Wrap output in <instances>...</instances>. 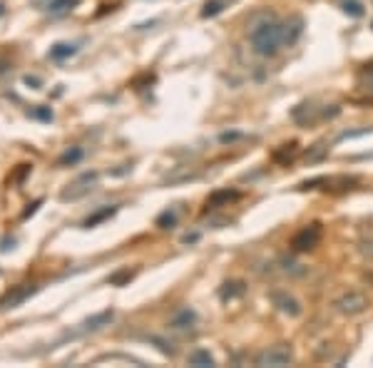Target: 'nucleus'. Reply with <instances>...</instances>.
Instances as JSON below:
<instances>
[{
	"label": "nucleus",
	"mask_w": 373,
	"mask_h": 368,
	"mask_svg": "<svg viewBox=\"0 0 373 368\" xmlns=\"http://www.w3.org/2000/svg\"><path fill=\"white\" fill-rule=\"evenodd\" d=\"M249 42L254 48L256 55L261 58H274L281 45H286V33H284V20H279L276 15H259L249 28Z\"/></svg>",
	"instance_id": "nucleus-1"
},
{
	"label": "nucleus",
	"mask_w": 373,
	"mask_h": 368,
	"mask_svg": "<svg viewBox=\"0 0 373 368\" xmlns=\"http://www.w3.org/2000/svg\"><path fill=\"white\" fill-rule=\"evenodd\" d=\"M291 361H294V351H291V346L276 344V346L264 349L261 353H256L254 366H259V368H284V366H289Z\"/></svg>",
	"instance_id": "nucleus-2"
},
{
	"label": "nucleus",
	"mask_w": 373,
	"mask_h": 368,
	"mask_svg": "<svg viewBox=\"0 0 373 368\" xmlns=\"http://www.w3.org/2000/svg\"><path fill=\"white\" fill-rule=\"evenodd\" d=\"M368 306H371V301H368L366 294L358 291V289L344 291V294L333 301V309H336L341 316H358V314H363Z\"/></svg>",
	"instance_id": "nucleus-3"
},
{
	"label": "nucleus",
	"mask_w": 373,
	"mask_h": 368,
	"mask_svg": "<svg viewBox=\"0 0 373 368\" xmlns=\"http://www.w3.org/2000/svg\"><path fill=\"white\" fill-rule=\"evenodd\" d=\"M321 234H324V229H321V224H308V226H304V229H299L297 234H294V239H291V249L294 251H311V249H316L319 246V242H321Z\"/></svg>",
	"instance_id": "nucleus-4"
},
{
	"label": "nucleus",
	"mask_w": 373,
	"mask_h": 368,
	"mask_svg": "<svg viewBox=\"0 0 373 368\" xmlns=\"http://www.w3.org/2000/svg\"><path fill=\"white\" fill-rule=\"evenodd\" d=\"M95 182H97V172L83 174V177H77L75 182H72L70 187H67V190L60 194V199H63V202H75V199H80V196L88 194V192L95 187Z\"/></svg>",
	"instance_id": "nucleus-5"
},
{
	"label": "nucleus",
	"mask_w": 373,
	"mask_h": 368,
	"mask_svg": "<svg viewBox=\"0 0 373 368\" xmlns=\"http://www.w3.org/2000/svg\"><path fill=\"white\" fill-rule=\"evenodd\" d=\"M269 299H272V303L276 306V311H281V314L291 316V319H297V316H301V303H299L297 296H291L289 291H272L269 294Z\"/></svg>",
	"instance_id": "nucleus-6"
},
{
	"label": "nucleus",
	"mask_w": 373,
	"mask_h": 368,
	"mask_svg": "<svg viewBox=\"0 0 373 368\" xmlns=\"http://www.w3.org/2000/svg\"><path fill=\"white\" fill-rule=\"evenodd\" d=\"M35 294V286L33 284H23L18 286V289H13L10 294H8L3 301H0V309H15V306H20V303L25 301V299H30Z\"/></svg>",
	"instance_id": "nucleus-7"
},
{
	"label": "nucleus",
	"mask_w": 373,
	"mask_h": 368,
	"mask_svg": "<svg viewBox=\"0 0 373 368\" xmlns=\"http://www.w3.org/2000/svg\"><path fill=\"white\" fill-rule=\"evenodd\" d=\"M197 324V311L194 309H179L177 314L172 316V321H169V326L174 328V331H187V328H192Z\"/></svg>",
	"instance_id": "nucleus-8"
},
{
	"label": "nucleus",
	"mask_w": 373,
	"mask_h": 368,
	"mask_svg": "<svg viewBox=\"0 0 373 368\" xmlns=\"http://www.w3.org/2000/svg\"><path fill=\"white\" fill-rule=\"evenodd\" d=\"M237 196H239V192H234V190H219V192H214V194L207 199V207H209V209L224 207V204L234 202Z\"/></svg>",
	"instance_id": "nucleus-9"
},
{
	"label": "nucleus",
	"mask_w": 373,
	"mask_h": 368,
	"mask_svg": "<svg viewBox=\"0 0 373 368\" xmlns=\"http://www.w3.org/2000/svg\"><path fill=\"white\" fill-rule=\"evenodd\" d=\"M115 212H117V207H105V209H97L95 214H90L88 219L83 221L85 229H92V226L102 224V221H107L110 217H115Z\"/></svg>",
	"instance_id": "nucleus-10"
},
{
	"label": "nucleus",
	"mask_w": 373,
	"mask_h": 368,
	"mask_svg": "<svg viewBox=\"0 0 373 368\" xmlns=\"http://www.w3.org/2000/svg\"><path fill=\"white\" fill-rule=\"evenodd\" d=\"M297 152H299L297 142L281 144V149H276V152H274V162H279V165H289V162L297 157Z\"/></svg>",
	"instance_id": "nucleus-11"
},
{
	"label": "nucleus",
	"mask_w": 373,
	"mask_h": 368,
	"mask_svg": "<svg viewBox=\"0 0 373 368\" xmlns=\"http://www.w3.org/2000/svg\"><path fill=\"white\" fill-rule=\"evenodd\" d=\"M244 291H247V286H244V281H226V284L222 286L219 296L224 299V301H231V299L242 296Z\"/></svg>",
	"instance_id": "nucleus-12"
},
{
	"label": "nucleus",
	"mask_w": 373,
	"mask_h": 368,
	"mask_svg": "<svg viewBox=\"0 0 373 368\" xmlns=\"http://www.w3.org/2000/svg\"><path fill=\"white\" fill-rule=\"evenodd\" d=\"M75 53H77V45H72V42H58V45L50 48V58L53 60H67Z\"/></svg>",
	"instance_id": "nucleus-13"
},
{
	"label": "nucleus",
	"mask_w": 373,
	"mask_h": 368,
	"mask_svg": "<svg viewBox=\"0 0 373 368\" xmlns=\"http://www.w3.org/2000/svg\"><path fill=\"white\" fill-rule=\"evenodd\" d=\"M190 366L209 368V366H214V356L209 353V351L199 349V351H194V353H190Z\"/></svg>",
	"instance_id": "nucleus-14"
},
{
	"label": "nucleus",
	"mask_w": 373,
	"mask_h": 368,
	"mask_svg": "<svg viewBox=\"0 0 373 368\" xmlns=\"http://www.w3.org/2000/svg\"><path fill=\"white\" fill-rule=\"evenodd\" d=\"M301 30H304V23L301 18H291L284 23V33H286V45H291V42L297 40L299 35H301Z\"/></svg>",
	"instance_id": "nucleus-15"
},
{
	"label": "nucleus",
	"mask_w": 373,
	"mask_h": 368,
	"mask_svg": "<svg viewBox=\"0 0 373 368\" xmlns=\"http://www.w3.org/2000/svg\"><path fill=\"white\" fill-rule=\"evenodd\" d=\"M226 6H229V0H207L204 8H201V18H214V15H219Z\"/></svg>",
	"instance_id": "nucleus-16"
},
{
	"label": "nucleus",
	"mask_w": 373,
	"mask_h": 368,
	"mask_svg": "<svg viewBox=\"0 0 373 368\" xmlns=\"http://www.w3.org/2000/svg\"><path fill=\"white\" fill-rule=\"evenodd\" d=\"M326 155H329V147H326L324 142H319V144H314V147L308 149L306 155H304V162H306V165H316V162H321Z\"/></svg>",
	"instance_id": "nucleus-17"
},
{
	"label": "nucleus",
	"mask_w": 373,
	"mask_h": 368,
	"mask_svg": "<svg viewBox=\"0 0 373 368\" xmlns=\"http://www.w3.org/2000/svg\"><path fill=\"white\" fill-rule=\"evenodd\" d=\"M77 3H80V0H50L48 10L53 12V15H63V12H70L72 8H77Z\"/></svg>",
	"instance_id": "nucleus-18"
},
{
	"label": "nucleus",
	"mask_w": 373,
	"mask_h": 368,
	"mask_svg": "<svg viewBox=\"0 0 373 368\" xmlns=\"http://www.w3.org/2000/svg\"><path fill=\"white\" fill-rule=\"evenodd\" d=\"M110 321H113V311H105V314H97L85 321V328H88V331H95V328H100L102 324H110Z\"/></svg>",
	"instance_id": "nucleus-19"
},
{
	"label": "nucleus",
	"mask_w": 373,
	"mask_h": 368,
	"mask_svg": "<svg viewBox=\"0 0 373 368\" xmlns=\"http://www.w3.org/2000/svg\"><path fill=\"white\" fill-rule=\"evenodd\" d=\"M83 155H85V152H83V149H80V147H72V149H67L65 155L60 157V165H63V167H67V165H77V162L83 160Z\"/></svg>",
	"instance_id": "nucleus-20"
},
{
	"label": "nucleus",
	"mask_w": 373,
	"mask_h": 368,
	"mask_svg": "<svg viewBox=\"0 0 373 368\" xmlns=\"http://www.w3.org/2000/svg\"><path fill=\"white\" fill-rule=\"evenodd\" d=\"M177 224V212H169V209H167L165 214H160V219H157V226H162V229H172V226Z\"/></svg>",
	"instance_id": "nucleus-21"
},
{
	"label": "nucleus",
	"mask_w": 373,
	"mask_h": 368,
	"mask_svg": "<svg viewBox=\"0 0 373 368\" xmlns=\"http://www.w3.org/2000/svg\"><path fill=\"white\" fill-rule=\"evenodd\" d=\"M192 177H197V169L182 167V169H177L174 174H169V177H167V182H184V179H192Z\"/></svg>",
	"instance_id": "nucleus-22"
},
{
	"label": "nucleus",
	"mask_w": 373,
	"mask_h": 368,
	"mask_svg": "<svg viewBox=\"0 0 373 368\" xmlns=\"http://www.w3.org/2000/svg\"><path fill=\"white\" fill-rule=\"evenodd\" d=\"M30 117H35V119H42V122H50V119H53V110H50V107H33V110H30Z\"/></svg>",
	"instance_id": "nucleus-23"
},
{
	"label": "nucleus",
	"mask_w": 373,
	"mask_h": 368,
	"mask_svg": "<svg viewBox=\"0 0 373 368\" xmlns=\"http://www.w3.org/2000/svg\"><path fill=\"white\" fill-rule=\"evenodd\" d=\"M344 10L349 12V15H354V18H361L363 15V6L358 0H344Z\"/></svg>",
	"instance_id": "nucleus-24"
},
{
	"label": "nucleus",
	"mask_w": 373,
	"mask_h": 368,
	"mask_svg": "<svg viewBox=\"0 0 373 368\" xmlns=\"http://www.w3.org/2000/svg\"><path fill=\"white\" fill-rule=\"evenodd\" d=\"M239 137H242L239 132H224L219 140H222V142H234V140H239Z\"/></svg>",
	"instance_id": "nucleus-25"
},
{
	"label": "nucleus",
	"mask_w": 373,
	"mask_h": 368,
	"mask_svg": "<svg viewBox=\"0 0 373 368\" xmlns=\"http://www.w3.org/2000/svg\"><path fill=\"white\" fill-rule=\"evenodd\" d=\"M38 207H40V202H35V204H30V207H28V209H25V212H23V219H28L30 214H35V209H38Z\"/></svg>",
	"instance_id": "nucleus-26"
},
{
	"label": "nucleus",
	"mask_w": 373,
	"mask_h": 368,
	"mask_svg": "<svg viewBox=\"0 0 373 368\" xmlns=\"http://www.w3.org/2000/svg\"><path fill=\"white\" fill-rule=\"evenodd\" d=\"M0 15H3V6H0Z\"/></svg>",
	"instance_id": "nucleus-27"
}]
</instances>
